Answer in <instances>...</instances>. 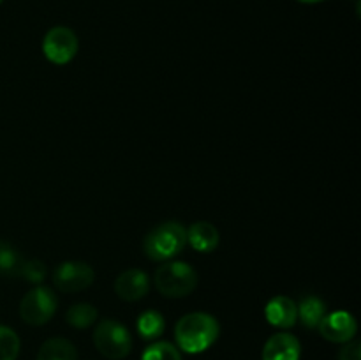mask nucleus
Segmentation results:
<instances>
[{"label":"nucleus","instance_id":"obj_19","mask_svg":"<svg viewBox=\"0 0 361 360\" xmlns=\"http://www.w3.org/2000/svg\"><path fill=\"white\" fill-rule=\"evenodd\" d=\"M21 342L16 332L0 325V360H16L20 355Z\"/></svg>","mask_w":361,"mask_h":360},{"label":"nucleus","instance_id":"obj_11","mask_svg":"<svg viewBox=\"0 0 361 360\" xmlns=\"http://www.w3.org/2000/svg\"><path fill=\"white\" fill-rule=\"evenodd\" d=\"M264 318L271 327L277 328H291L298 321V307L291 296L277 295L268 300L264 307Z\"/></svg>","mask_w":361,"mask_h":360},{"label":"nucleus","instance_id":"obj_13","mask_svg":"<svg viewBox=\"0 0 361 360\" xmlns=\"http://www.w3.org/2000/svg\"><path fill=\"white\" fill-rule=\"evenodd\" d=\"M296 307H298V321L309 330L319 327L321 320L326 316V304L319 296H303L300 304H296Z\"/></svg>","mask_w":361,"mask_h":360},{"label":"nucleus","instance_id":"obj_23","mask_svg":"<svg viewBox=\"0 0 361 360\" xmlns=\"http://www.w3.org/2000/svg\"><path fill=\"white\" fill-rule=\"evenodd\" d=\"M4 2V0H0V4H2Z\"/></svg>","mask_w":361,"mask_h":360},{"label":"nucleus","instance_id":"obj_2","mask_svg":"<svg viewBox=\"0 0 361 360\" xmlns=\"http://www.w3.org/2000/svg\"><path fill=\"white\" fill-rule=\"evenodd\" d=\"M187 246V228L178 221H166L152 228L143 240V251L152 261H169Z\"/></svg>","mask_w":361,"mask_h":360},{"label":"nucleus","instance_id":"obj_10","mask_svg":"<svg viewBox=\"0 0 361 360\" xmlns=\"http://www.w3.org/2000/svg\"><path fill=\"white\" fill-rule=\"evenodd\" d=\"M302 344L298 337L289 332H277L271 335L263 346L261 359L263 360H300Z\"/></svg>","mask_w":361,"mask_h":360},{"label":"nucleus","instance_id":"obj_3","mask_svg":"<svg viewBox=\"0 0 361 360\" xmlns=\"http://www.w3.org/2000/svg\"><path fill=\"white\" fill-rule=\"evenodd\" d=\"M197 279L196 268L185 261H164L155 270L154 284L162 296L183 299L196 289Z\"/></svg>","mask_w":361,"mask_h":360},{"label":"nucleus","instance_id":"obj_20","mask_svg":"<svg viewBox=\"0 0 361 360\" xmlns=\"http://www.w3.org/2000/svg\"><path fill=\"white\" fill-rule=\"evenodd\" d=\"M46 274H48V268H46V265L39 260H23L16 272V275H20L25 281L32 282V284L35 286L41 284V282L44 281Z\"/></svg>","mask_w":361,"mask_h":360},{"label":"nucleus","instance_id":"obj_1","mask_svg":"<svg viewBox=\"0 0 361 360\" xmlns=\"http://www.w3.org/2000/svg\"><path fill=\"white\" fill-rule=\"evenodd\" d=\"M219 334H221V325L217 318L201 311L185 314L175 325V341L178 344L176 348L192 355L212 348L219 339Z\"/></svg>","mask_w":361,"mask_h":360},{"label":"nucleus","instance_id":"obj_14","mask_svg":"<svg viewBox=\"0 0 361 360\" xmlns=\"http://www.w3.org/2000/svg\"><path fill=\"white\" fill-rule=\"evenodd\" d=\"M35 360H78V349L69 339L51 337L42 342Z\"/></svg>","mask_w":361,"mask_h":360},{"label":"nucleus","instance_id":"obj_21","mask_svg":"<svg viewBox=\"0 0 361 360\" xmlns=\"http://www.w3.org/2000/svg\"><path fill=\"white\" fill-rule=\"evenodd\" d=\"M337 360H361V342L356 339L344 342L338 349Z\"/></svg>","mask_w":361,"mask_h":360},{"label":"nucleus","instance_id":"obj_18","mask_svg":"<svg viewBox=\"0 0 361 360\" xmlns=\"http://www.w3.org/2000/svg\"><path fill=\"white\" fill-rule=\"evenodd\" d=\"M21 261H23V258L18 253L16 247L13 244L0 240V275H16Z\"/></svg>","mask_w":361,"mask_h":360},{"label":"nucleus","instance_id":"obj_9","mask_svg":"<svg viewBox=\"0 0 361 360\" xmlns=\"http://www.w3.org/2000/svg\"><path fill=\"white\" fill-rule=\"evenodd\" d=\"M150 289V279H148L147 272L140 270V268H129V270L122 272L115 281V292L126 302H137V300L145 299Z\"/></svg>","mask_w":361,"mask_h":360},{"label":"nucleus","instance_id":"obj_4","mask_svg":"<svg viewBox=\"0 0 361 360\" xmlns=\"http://www.w3.org/2000/svg\"><path fill=\"white\" fill-rule=\"evenodd\" d=\"M92 339L97 352L109 360L126 359L133 349V335L126 325L116 320L99 321Z\"/></svg>","mask_w":361,"mask_h":360},{"label":"nucleus","instance_id":"obj_8","mask_svg":"<svg viewBox=\"0 0 361 360\" xmlns=\"http://www.w3.org/2000/svg\"><path fill=\"white\" fill-rule=\"evenodd\" d=\"M317 330H319L321 337L326 341L344 344V342L355 339L356 332H358V321L348 311H334L330 314L326 313Z\"/></svg>","mask_w":361,"mask_h":360},{"label":"nucleus","instance_id":"obj_5","mask_svg":"<svg viewBox=\"0 0 361 360\" xmlns=\"http://www.w3.org/2000/svg\"><path fill=\"white\" fill-rule=\"evenodd\" d=\"M59 299L48 286H34L20 302L21 320L32 327L46 325L56 313Z\"/></svg>","mask_w":361,"mask_h":360},{"label":"nucleus","instance_id":"obj_17","mask_svg":"<svg viewBox=\"0 0 361 360\" xmlns=\"http://www.w3.org/2000/svg\"><path fill=\"white\" fill-rule=\"evenodd\" d=\"M141 360H182V353L173 342L154 341L145 348Z\"/></svg>","mask_w":361,"mask_h":360},{"label":"nucleus","instance_id":"obj_6","mask_svg":"<svg viewBox=\"0 0 361 360\" xmlns=\"http://www.w3.org/2000/svg\"><path fill=\"white\" fill-rule=\"evenodd\" d=\"M80 49V39L76 32L69 27H53L46 32L42 39V53L55 66H66L76 56Z\"/></svg>","mask_w":361,"mask_h":360},{"label":"nucleus","instance_id":"obj_16","mask_svg":"<svg viewBox=\"0 0 361 360\" xmlns=\"http://www.w3.org/2000/svg\"><path fill=\"white\" fill-rule=\"evenodd\" d=\"M97 318H99L97 309H95L92 304H87V302L74 304V306H71L66 313L67 323H69L73 328H80V330L92 327V325L97 321Z\"/></svg>","mask_w":361,"mask_h":360},{"label":"nucleus","instance_id":"obj_15","mask_svg":"<svg viewBox=\"0 0 361 360\" xmlns=\"http://www.w3.org/2000/svg\"><path fill=\"white\" fill-rule=\"evenodd\" d=\"M166 328V320L159 311L148 309L140 314L137 318V334L145 339V341H155L162 335Z\"/></svg>","mask_w":361,"mask_h":360},{"label":"nucleus","instance_id":"obj_7","mask_svg":"<svg viewBox=\"0 0 361 360\" xmlns=\"http://www.w3.org/2000/svg\"><path fill=\"white\" fill-rule=\"evenodd\" d=\"M95 281V272L85 261H63L53 272V284L63 293L87 289Z\"/></svg>","mask_w":361,"mask_h":360},{"label":"nucleus","instance_id":"obj_12","mask_svg":"<svg viewBox=\"0 0 361 360\" xmlns=\"http://www.w3.org/2000/svg\"><path fill=\"white\" fill-rule=\"evenodd\" d=\"M221 242V233L212 222L197 221L187 228V244L197 253H214Z\"/></svg>","mask_w":361,"mask_h":360},{"label":"nucleus","instance_id":"obj_22","mask_svg":"<svg viewBox=\"0 0 361 360\" xmlns=\"http://www.w3.org/2000/svg\"><path fill=\"white\" fill-rule=\"evenodd\" d=\"M298 2H302V4H319V2H324V0H298Z\"/></svg>","mask_w":361,"mask_h":360}]
</instances>
